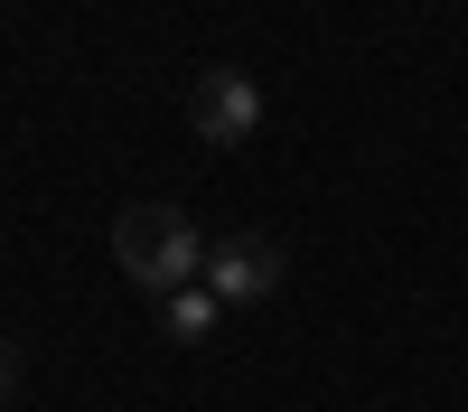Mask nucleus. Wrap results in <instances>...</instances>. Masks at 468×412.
<instances>
[{
	"label": "nucleus",
	"instance_id": "2",
	"mask_svg": "<svg viewBox=\"0 0 468 412\" xmlns=\"http://www.w3.org/2000/svg\"><path fill=\"white\" fill-rule=\"evenodd\" d=\"M187 132H197L207 150H244L262 132V85L244 66H207V75H187Z\"/></svg>",
	"mask_w": 468,
	"mask_h": 412
},
{
	"label": "nucleus",
	"instance_id": "4",
	"mask_svg": "<svg viewBox=\"0 0 468 412\" xmlns=\"http://www.w3.org/2000/svg\"><path fill=\"white\" fill-rule=\"evenodd\" d=\"M216 310H225V300H216L207 281H187V291H169V300H160V328L178 337V347H197V337H216Z\"/></svg>",
	"mask_w": 468,
	"mask_h": 412
},
{
	"label": "nucleus",
	"instance_id": "1",
	"mask_svg": "<svg viewBox=\"0 0 468 412\" xmlns=\"http://www.w3.org/2000/svg\"><path fill=\"white\" fill-rule=\"evenodd\" d=\"M207 235H197V216L187 206H169V197H141V206H122L112 216V272L122 281H141V291H187V281H207Z\"/></svg>",
	"mask_w": 468,
	"mask_h": 412
},
{
	"label": "nucleus",
	"instance_id": "5",
	"mask_svg": "<svg viewBox=\"0 0 468 412\" xmlns=\"http://www.w3.org/2000/svg\"><path fill=\"white\" fill-rule=\"evenodd\" d=\"M10 394H19V337L0 328V403H10Z\"/></svg>",
	"mask_w": 468,
	"mask_h": 412
},
{
	"label": "nucleus",
	"instance_id": "3",
	"mask_svg": "<svg viewBox=\"0 0 468 412\" xmlns=\"http://www.w3.org/2000/svg\"><path fill=\"white\" fill-rule=\"evenodd\" d=\"M271 281H282V244H271V235H225L207 253V291L216 300H262Z\"/></svg>",
	"mask_w": 468,
	"mask_h": 412
}]
</instances>
